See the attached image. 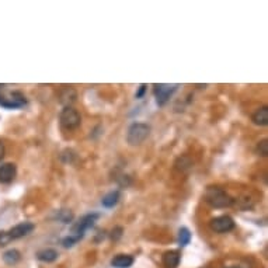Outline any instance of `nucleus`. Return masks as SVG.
<instances>
[{
  "label": "nucleus",
  "instance_id": "1",
  "mask_svg": "<svg viewBox=\"0 0 268 268\" xmlns=\"http://www.w3.org/2000/svg\"><path fill=\"white\" fill-rule=\"evenodd\" d=\"M204 200L206 204L214 208H228L233 204V198L223 188L218 185H209L205 190Z\"/></svg>",
  "mask_w": 268,
  "mask_h": 268
},
{
  "label": "nucleus",
  "instance_id": "2",
  "mask_svg": "<svg viewBox=\"0 0 268 268\" xmlns=\"http://www.w3.org/2000/svg\"><path fill=\"white\" fill-rule=\"evenodd\" d=\"M151 134V127L148 124L143 122H135L132 124L127 134V142L131 146H136L141 145L142 142L145 141Z\"/></svg>",
  "mask_w": 268,
  "mask_h": 268
},
{
  "label": "nucleus",
  "instance_id": "3",
  "mask_svg": "<svg viewBox=\"0 0 268 268\" xmlns=\"http://www.w3.org/2000/svg\"><path fill=\"white\" fill-rule=\"evenodd\" d=\"M59 122H61V127L64 129L72 131V129H76L77 127H80L82 117L79 114V111L75 110L73 107H65L64 110L61 111V115H59Z\"/></svg>",
  "mask_w": 268,
  "mask_h": 268
},
{
  "label": "nucleus",
  "instance_id": "4",
  "mask_svg": "<svg viewBox=\"0 0 268 268\" xmlns=\"http://www.w3.org/2000/svg\"><path fill=\"white\" fill-rule=\"evenodd\" d=\"M99 218H100L99 214H87L83 218H80V220L72 226V234L70 236H73V237H76L77 240H80L84 236V232L90 229V228H93Z\"/></svg>",
  "mask_w": 268,
  "mask_h": 268
},
{
  "label": "nucleus",
  "instance_id": "5",
  "mask_svg": "<svg viewBox=\"0 0 268 268\" xmlns=\"http://www.w3.org/2000/svg\"><path fill=\"white\" fill-rule=\"evenodd\" d=\"M153 87L156 102L162 107V105H165V104L170 100V97L177 91L180 84H154Z\"/></svg>",
  "mask_w": 268,
  "mask_h": 268
},
{
  "label": "nucleus",
  "instance_id": "6",
  "mask_svg": "<svg viewBox=\"0 0 268 268\" xmlns=\"http://www.w3.org/2000/svg\"><path fill=\"white\" fill-rule=\"evenodd\" d=\"M209 226L217 233H228L230 230L234 229V220L229 215H222V217L214 218L209 222Z\"/></svg>",
  "mask_w": 268,
  "mask_h": 268
},
{
  "label": "nucleus",
  "instance_id": "7",
  "mask_svg": "<svg viewBox=\"0 0 268 268\" xmlns=\"http://www.w3.org/2000/svg\"><path fill=\"white\" fill-rule=\"evenodd\" d=\"M34 229H35V225L33 222H21V223L13 226L7 233H9L12 240H16V239H21L27 234H30Z\"/></svg>",
  "mask_w": 268,
  "mask_h": 268
},
{
  "label": "nucleus",
  "instance_id": "8",
  "mask_svg": "<svg viewBox=\"0 0 268 268\" xmlns=\"http://www.w3.org/2000/svg\"><path fill=\"white\" fill-rule=\"evenodd\" d=\"M17 174V167L14 163H3L0 165V183L10 184Z\"/></svg>",
  "mask_w": 268,
  "mask_h": 268
},
{
  "label": "nucleus",
  "instance_id": "9",
  "mask_svg": "<svg viewBox=\"0 0 268 268\" xmlns=\"http://www.w3.org/2000/svg\"><path fill=\"white\" fill-rule=\"evenodd\" d=\"M181 260V254L179 250H168L162 257V263L165 268H177Z\"/></svg>",
  "mask_w": 268,
  "mask_h": 268
},
{
  "label": "nucleus",
  "instance_id": "10",
  "mask_svg": "<svg viewBox=\"0 0 268 268\" xmlns=\"http://www.w3.org/2000/svg\"><path fill=\"white\" fill-rule=\"evenodd\" d=\"M134 264V257L129 254H117L111 260V266L114 268H129Z\"/></svg>",
  "mask_w": 268,
  "mask_h": 268
},
{
  "label": "nucleus",
  "instance_id": "11",
  "mask_svg": "<svg viewBox=\"0 0 268 268\" xmlns=\"http://www.w3.org/2000/svg\"><path fill=\"white\" fill-rule=\"evenodd\" d=\"M76 91L72 87H65L59 93V101L62 102L65 107H70V104H73V102L76 101Z\"/></svg>",
  "mask_w": 268,
  "mask_h": 268
},
{
  "label": "nucleus",
  "instance_id": "12",
  "mask_svg": "<svg viewBox=\"0 0 268 268\" xmlns=\"http://www.w3.org/2000/svg\"><path fill=\"white\" fill-rule=\"evenodd\" d=\"M253 122L255 125H260V127H266L268 124V107H261L255 111L253 117H251Z\"/></svg>",
  "mask_w": 268,
  "mask_h": 268
},
{
  "label": "nucleus",
  "instance_id": "13",
  "mask_svg": "<svg viewBox=\"0 0 268 268\" xmlns=\"http://www.w3.org/2000/svg\"><path fill=\"white\" fill-rule=\"evenodd\" d=\"M58 251L55 249H44L37 253V258L42 263H53L58 260Z\"/></svg>",
  "mask_w": 268,
  "mask_h": 268
},
{
  "label": "nucleus",
  "instance_id": "14",
  "mask_svg": "<svg viewBox=\"0 0 268 268\" xmlns=\"http://www.w3.org/2000/svg\"><path fill=\"white\" fill-rule=\"evenodd\" d=\"M119 198H121V194H119L118 190L108 192L105 197H102V200H101L102 206H105V208H113V206H115V205L118 204Z\"/></svg>",
  "mask_w": 268,
  "mask_h": 268
},
{
  "label": "nucleus",
  "instance_id": "15",
  "mask_svg": "<svg viewBox=\"0 0 268 268\" xmlns=\"http://www.w3.org/2000/svg\"><path fill=\"white\" fill-rule=\"evenodd\" d=\"M20 260H21V254H20V251L16 250V249L7 250V251L3 254V261H4L7 266H16Z\"/></svg>",
  "mask_w": 268,
  "mask_h": 268
},
{
  "label": "nucleus",
  "instance_id": "16",
  "mask_svg": "<svg viewBox=\"0 0 268 268\" xmlns=\"http://www.w3.org/2000/svg\"><path fill=\"white\" fill-rule=\"evenodd\" d=\"M191 232L187 228H180L179 230V244L181 247L187 246L188 243L191 242Z\"/></svg>",
  "mask_w": 268,
  "mask_h": 268
},
{
  "label": "nucleus",
  "instance_id": "17",
  "mask_svg": "<svg viewBox=\"0 0 268 268\" xmlns=\"http://www.w3.org/2000/svg\"><path fill=\"white\" fill-rule=\"evenodd\" d=\"M56 219H59L64 223H70L73 219V214L70 212V209H61L56 212Z\"/></svg>",
  "mask_w": 268,
  "mask_h": 268
},
{
  "label": "nucleus",
  "instance_id": "18",
  "mask_svg": "<svg viewBox=\"0 0 268 268\" xmlns=\"http://www.w3.org/2000/svg\"><path fill=\"white\" fill-rule=\"evenodd\" d=\"M192 166V160L188 157V156H181L177 159V162H176V167L179 168V170H187V168H190Z\"/></svg>",
  "mask_w": 268,
  "mask_h": 268
},
{
  "label": "nucleus",
  "instance_id": "19",
  "mask_svg": "<svg viewBox=\"0 0 268 268\" xmlns=\"http://www.w3.org/2000/svg\"><path fill=\"white\" fill-rule=\"evenodd\" d=\"M75 152L73 151H70V149H66V151H64L62 152V154H61V160L64 162V163H72L73 160H75Z\"/></svg>",
  "mask_w": 268,
  "mask_h": 268
},
{
  "label": "nucleus",
  "instance_id": "20",
  "mask_svg": "<svg viewBox=\"0 0 268 268\" xmlns=\"http://www.w3.org/2000/svg\"><path fill=\"white\" fill-rule=\"evenodd\" d=\"M124 234V228L122 226H115L114 229L111 230V240L113 242H118Z\"/></svg>",
  "mask_w": 268,
  "mask_h": 268
},
{
  "label": "nucleus",
  "instance_id": "21",
  "mask_svg": "<svg viewBox=\"0 0 268 268\" xmlns=\"http://www.w3.org/2000/svg\"><path fill=\"white\" fill-rule=\"evenodd\" d=\"M257 151H258V153L261 154V156H267L268 154V141L267 139H263L261 142H258V145H257Z\"/></svg>",
  "mask_w": 268,
  "mask_h": 268
},
{
  "label": "nucleus",
  "instance_id": "22",
  "mask_svg": "<svg viewBox=\"0 0 268 268\" xmlns=\"http://www.w3.org/2000/svg\"><path fill=\"white\" fill-rule=\"evenodd\" d=\"M10 242H12V239H10L7 232H0V247L7 246Z\"/></svg>",
  "mask_w": 268,
  "mask_h": 268
},
{
  "label": "nucleus",
  "instance_id": "23",
  "mask_svg": "<svg viewBox=\"0 0 268 268\" xmlns=\"http://www.w3.org/2000/svg\"><path fill=\"white\" fill-rule=\"evenodd\" d=\"M77 242H79V240H77L76 237H73V236H67V237H65L64 240H62V244H64V247L69 249V247H73Z\"/></svg>",
  "mask_w": 268,
  "mask_h": 268
},
{
  "label": "nucleus",
  "instance_id": "24",
  "mask_svg": "<svg viewBox=\"0 0 268 268\" xmlns=\"http://www.w3.org/2000/svg\"><path fill=\"white\" fill-rule=\"evenodd\" d=\"M146 89H148L146 84H141V86H139V90L136 91V99H142L143 94H145V91H146Z\"/></svg>",
  "mask_w": 268,
  "mask_h": 268
},
{
  "label": "nucleus",
  "instance_id": "25",
  "mask_svg": "<svg viewBox=\"0 0 268 268\" xmlns=\"http://www.w3.org/2000/svg\"><path fill=\"white\" fill-rule=\"evenodd\" d=\"M3 157H4V145L0 141V162L3 160Z\"/></svg>",
  "mask_w": 268,
  "mask_h": 268
},
{
  "label": "nucleus",
  "instance_id": "26",
  "mask_svg": "<svg viewBox=\"0 0 268 268\" xmlns=\"http://www.w3.org/2000/svg\"><path fill=\"white\" fill-rule=\"evenodd\" d=\"M228 268H240V267H228Z\"/></svg>",
  "mask_w": 268,
  "mask_h": 268
}]
</instances>
